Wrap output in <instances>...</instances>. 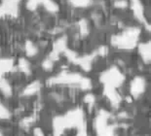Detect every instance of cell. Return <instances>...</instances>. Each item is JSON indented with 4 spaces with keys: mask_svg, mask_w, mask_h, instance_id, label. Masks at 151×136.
Wrapping results in <instances>:
<instances>
[]
</instances>
